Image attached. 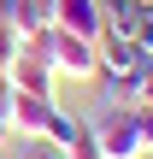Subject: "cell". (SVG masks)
Instances as JSON below:
<instances>
[{
	"mask_svg": "<svg viewBox=\"0 0 153 159\" xmlns=\"http://www.w3.org/2000/svg\"><path fill=\"white\" fill-rule=\"evenodd\" d=\"M94 124V142H100V159H147L153 153V142H147V130H142V112L124 100H112L100 118H88Z\"/></svg>",
	"mask_w": 153,
	"mask_h": 159,
	"instance_id": "cell-1",
	"label": "cell"
},
{
	"mask_svg": "<svg viewBox=\"0 0 153 159\" xmlns=\"http://www.w3.org/2000/svg\"><path fill=\"white\" fill-rule=\"evenodd\" d=\"M29 47L59 71V77H71V83H88L94 71H100V47L94 41H83V35H71V30H41V35H29Z\"/></svg>",
	"mask_w": 153,
	"mask_h": 159,
	"instance_id": "cell-2",
	"label": "cell"
},
{
	"mask_svg": "<svg viewBox=\"0 0 153 159\" xmlns=\"http://www.w3.org/2000/svg\"><path fill=\"white\" fill-rule=\"evenodd\" d=\"M94 47H100V71H94V77H106L112 100H118V94H130V106H136V77H142L147 53H142V47H136L130 35H112V30H106V35H100Z\"/></svg>",
	"mask_w": 153,
	"mask_h": 159,
	"instance_id": "cell-3",
	"label": "cell"
},
{
	"mask_svg": "<svg viewBox=\"0 0 153 159\" xmlns=\"http://www.w3.org/2000/svg\"><path fill=\"white\" fill-rule=\"evenodd\" d=\"M6 83H12V89H24V94H53V100H59V71H53L35 47H24V53L6 65Z\"/></svg>",
	"mask_w": 153,
	"mask_h": 159,
	"instance_id": "cell-4",
	"label": "cell"
},
{
	"mask_svg": "<svg viewBox=\"0 0 153 159\" xmlns=\"http://www.w3.org/2000/svg\"><path fill=\"white\" fill-rule=\"evenodd\" d=\"M6 89H12V83H6ZM53 112H59V100H53V94H24V89H12V118H18V136H47Z\"/></svg>",
	"mask_w": 153,
	"mask_h": 159,
	"instance_id": "cell-5",
	"label": "cell"
},
{
	"mask_svg": "<svg viewBox=\"0 0 153 159\" xmlns=\"http://www.w3.org/2000/svg\"><path fill=\"white\" fill-rule=\"evenodd\" d=\"M53 24L71 30V35H83V41H100V30H106L100 0H59V6H53Z\"/></svg>",
	"mask_w": 153,
	"mask_h": 159,
	"instance_id": "cell-6",
	"label": "cell"
},
{
	"mask_svg": "<svg viewBox=\"0 0 153 159\" xmlns=\"http://www.w3.org/2000/svg\"><path fill=\"white\" fill-rule=\"evenodd\" d=\"M53 6L59 0H6V18L24 35H41V30H53Z\"/></svg>",
	"mask_w": 153,
	"mask_h": 159,
	"instance_id": "cell-7",
	"label": "cell"
},
{
	"mask_svg": "<svg viewBox=\"0 0 153 159\" xmlns=\"http://www.w3.org/2000/svg\"><path fill=\"white\" fill-rule=\"evenodd\" d=\"M100 18H106L112 35H136V24L147 18V6H142V0H100ZM106 30H100V35H106Z\"/></svg>",
	"mask_w": 153,
	"mask_h": 159,
	"instance_id": "cell-8",
	"label": "cell"
},
{
	"mask_svg": "<svg viewBox=\"0 0 153 159\" xmlns=\"http://www.w3.org/2000/svg\"><path fill=\"white\" fill-rule=\"evenodd\" d=\"M24 47H29V35H24V30H18L12 18H0V71H6V65H12V59L24 53Z\"/></svg>",
	"mask_w": 153,
	"mask_h": 159,
	"instance_id": "cell-9",
	"label": "cell"
},
{
	"mask_svg": "<svg viewBox=\"0 0 153 159\" xmlns=\"http://www.w3.org/2000/svg\"><path fill=\"white\" fill-rule=\"evenodd\" d=\"M77 130H83V118H71V112H65V106H59V112H53V124H47V142H53V148H59V153H65V148H71V136H77Z\"/></svg>",
	"mask_w": 153,
	"mask_h": 159,
	"instance_id": "cell-10",
	"label": "cell"
},
{
	"mask_svg": "<svg viewBox=\"0 0 153 159\" xmlns=\"http://www.w3.org/2000/svg\"><path fill=\"white\" fill-rule=\"evenodd\" d=\"M65 159H100V142H94V124L83 118V130L71 136V148H65Z\"/></svg>",
	"mask_w": 153,
	"mask_h": 159,
	"instance_id": "cell-11",
	"label": "cell"
},
{
	"mask_svg": "<svg viewBox=\"0 0 153 159\" xmlns=\"http://www.w3.org/2000/svg\"><path fill=\"white\" fill-rule=\"evenodd\" d=\"M0 142H18V118H12V89H0Z\"/></svg>",
	"mask_w": 153,
	"mask_h": 159,
	"instance_id": "cell-12",
	"label": "cell"
},
{
	"mask_svg": "<svg viewBox=\"0 0 153 159\" xmlns=\"http://www.w3.org/2000/svg\"><path fill=\"white\" fill-rule=\"evenodd\" d=\"M130 41H136V47H142V53L153 59V12L142 18V24H136V35H130Z\"/></svg>",
	"mask_w": 153,
	"mask_h": 159,
	"instance_id": "cell-13",
	"label": "cell"
},
{
	"mask_svg": "<svg viewBox=\"0 0 153 159\" xmlns=\"http://www.w3.org/2000/svg\"><path fill=\"white\" fill-rule=\"evenodd\" d=\"M142 100H153V59L142 65V77H136V106H142Z\"/></svg>",
	"mask_w": 153,
	"mask_h": 159,
	"instance_id": "cell-14",
	"label": "cell"
},
{
	"mask_svg": "<svg viewBox=\"0 0 153 159\" xmlns=\"http://www.w3.org/2000/svg\"><path fill=\"white\" fill-rule=\"evenodd\" d=\"M136 112H142V130H147V142H153V100H142Z\"/></svg>",
	"mask_w": 153,
	"mask_h": 159,
	"instance_id": "cell-15",
	"label": "cell"
},
{
	"mask_svg": "<svg viewBox=\"0 0 153 159\" xmlns=\"http://www.w3.org/2000/svg\"><path fill=\"white\" fill-rule=\"evenodd\" d=\"M0 89H6V71H0Z\"/></svg>",
	"mask_w": 153,
	"mask_h": 159,
	"instance_id": "cell-16",
	"label": "cell"
}]
</instances>
